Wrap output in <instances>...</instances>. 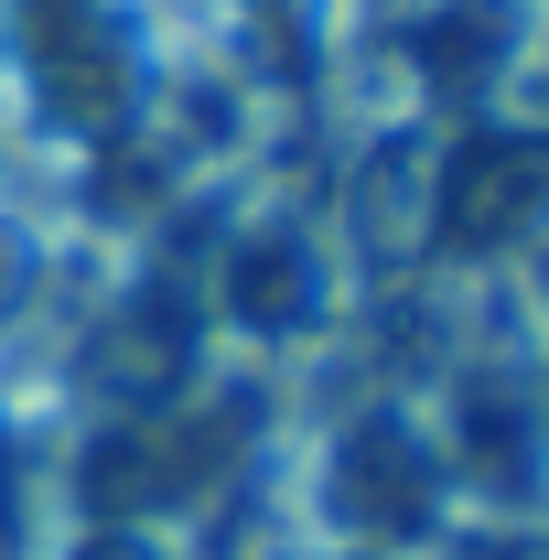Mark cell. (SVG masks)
<instances>
[{"mask_svg": "<svg viewBox=\"0 0 549 560\" xmlns=\"http://www.w3.org/2000/svg\"><path fill=\"white\" fill-rule=\"evenodd\" d=\"M0 55L11 97L55 140L119 151L162 119V55L130 0H0Z\"/></svg>", "mask_w": 549, "mask_h": 560, "instance_id": "cell-1", "label": "cell"}, {"mask_svg": "<svg viewBox=\"0 0 549 560\" xmlns=\"http://www.w3.org/2000/svg\"><path fill=\"white\" fill-rule=\"evenodd\" d=\"M313 517L324 550H377L399 560L453 517V475L420 399H355V410L313 442Z\"/></svg>", "mask_w": 549, "mask_h": 560, "instance_id": "cell-2", "label": "cell"}, {"mask_svg": "<svg viewBox=\"0 0 549 560\" xmlns=\"http://www.w3.org/2000/svg\"><path fill=\"white\" fill-rule=\"evenodd\" d=\"M344 248L335 215L313 206H259L215 237L206 280H195V313H206L215 346H248V355H291L313 346L324 324L344 313Z\"/></svg>", "mask_w": 549, "mask_h": 560, "instance_id": "cell-3", "label": "cell"}, {"mask_svg": "<svg viewBox=\"0 0 549 560\" xmlns=\"http://www.w3.org/2000/svg\"><path fill=\"white\" fill-rule=\"evenodd\" d=\"M431 410V442H442V475L453 495H484V506H506V517H528L549 506V388L528 366H453L442 377V399H420Z\"/></svg>", "mask_w": 549, "mask_h": 560, "instance_id": "cell-4", "label": "cell"}, {"mask_svg": "<svg viewBox=\"0 0 549 560\" xmlns=\"http://www.w3.org/2000/svg\"><path fill=\"white\" fill-rule=\"evenodd\" d=\"M528 0H410L388 55H399V86L420 108H453V119H484L506 108V86L528 66Z\"/></svg>", "mask_w": 549, "mask_h": 560, "instance_id": "cell-5", "label": "cell"}, {"mask_svg": "<svg viewBox=\"0 0 549 560\" xmlns=\"http://www.w3.org/2000/svg\"><path fill=\"white\" fill-rule=\"evenodd\" d=\"M44 302H55V237H44L33 215L0 206V346H11Z\"/></svg>", "mask_w": 549, "mask_h": 560, "instance_id": "cell-6", "label": "cell"}, {"mask_svg": "<svg viewBox=\"0 0 549 560\" xmlns=\"http://www.w3.org/2000/svg\"><path fill=\"white\" fill-rule=\"evenodd\" d=\"M506 119L549 130V11L528 22V66H517V86H506Z\"/></svg>", "mask_w": 549, "mask_h": 560, "instance_id": "cell-7", "label": "cell"}, {"mask_svg": "<svg viewBox=\"0 0 549 560\" xmlns=\"http://www.w3.org/2000/svg\"><path fill=\"white\" fill-rule=\"evenodd\" d=\"M55 560H173V539L162 528H75Z\"/></svg>", "mask_w": 549, "mask_h": 560, "instance_id": "cell-8", "label": "cell"}, {"mask_svg": "<svg viewBox=\"0 0 549 560\" xmlns=\"http://www.w3.org/2000/svg\"><path fill=\"white\" fill-rule=\"evenodd\" d=\"M313 560H377V550H313Z\"/></svg>", "mask_w": 549, "mask_h": 560, "instance_id": "cell-9", "label": "cell"}, {"mask_svg": "<svg viewBox=\"0 0 549 560\" xmlns=\"http://www.w3.org/2000/svg\"><path fill=\"white\" fill-rule=\"evenodd\" d=\"M528 11H549V0H528Z\"/></svg>", "mask_w": 549, "mask_h": 560, "instance_id": "cell-10", "label": "cell"}]
</instances>
